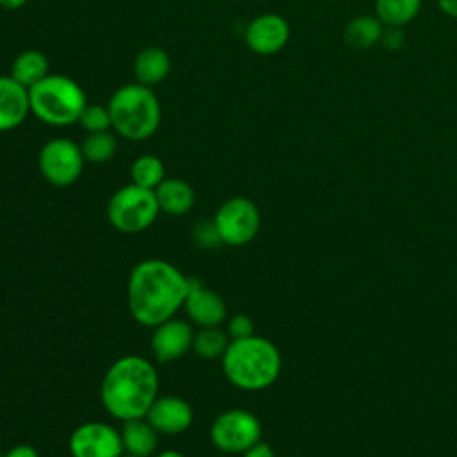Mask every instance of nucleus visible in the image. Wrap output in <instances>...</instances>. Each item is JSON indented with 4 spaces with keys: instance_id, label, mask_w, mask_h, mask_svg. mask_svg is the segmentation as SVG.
<instances>
[{
    "instance_id": "f257e3e1",
    "label": "nucleus",
    "mask_w": 457,
    "mask_h": 457,
    "mask_svg": "<svg viewBox=\"0 0 457 457\" xmlns=\"http://www.w3.org/2000/svg\"><path fill=\"white\" fill-rule=\"evenodd\" d=\"M187 287L189 277L175 264L164 259H145L132 268L127 280L129 311L139 325L154 328L175 318L184 305Z\"/></svg>"
},
{
    "instance_id": "f03ea898",
    "label": "nucleus",
    "mask_w": 457,
    "mask_h": 457,
    "mask_svg": "<svg viewBox=\"0 0 457 457\" xmlns=\"http://www.w3.org/2000/svg\"><path fill=\"white\" fill-rule=\"evenodd\" d=\"M159 396L155 366L141 355H123L105 371L100 384V402L114 420L145 418Z\"/></svg>"
},
{
    "instance_id": "7ed1b4c3",
    "label": "nucleus",
    "mask_w": 457,
    "mask_h": 457,
    "mask_svg": "<svg viewBox=\"0 0 457 457\" xmlns=\"http://www.w3.org/2000/svg\"><path fill=\"white\" fill-rule=\"evenodd\" d=\"M280 352L266 337L250 336L232 339L221 355V368L227 380L245 391L270 387L280 375Z\"/></svg>"
},
{
    "instance_id": "20e7f679",
    "label": "nucleus",
    "mask_w": 457,
    "mask_h": 457,
    "mask_svg": "<svg viewBox=\"0 0 457 457\" xmlns=\"http://www.w3.org/2000/svg\"><path fill=\"white\" fill-rule=\"evenodd\" d=\"M112 129L125 139L143 141L161 123V104L155 93L139 82L118 87L107 104Z\"/></svg>"
},
{
    "instance_id": "39448f33",
    "label": "nucleus",
    "mask_w": 457,
    "mask_h": 457,
    "mask_svg": "<svg viewBox=\"0 0 457 457\" xmlns=\"http://www.w3.org/2000/svg\"><path fill=\"white\" fill-rule=\"evenodd\" d=\"M30 112L46 125L64 127L79 123L87 105L86 93L79 82L66 75L50 73L36 86L29 87Z\"/></svg>"
},
{
    "instance_id": "423d86ee",
    "label": "nucleus",
    "mask_w": 457,
    "mask_h": 457,
    "mask_svg": "<svg viewBox=\"0 0 457 457\" xmlns=\"http://www.w3.org/2000/svg\"><path fill=\"white\" fill-rule=\"evenodd\" d=\"M159 212L161 209L155 191L132 182L116 189L107 204L109 223L123 234L146 230L155 221Z\"/></svg>"
},
{
    "instance_id": "0eeeda50",
    "label": "nucleus",
    "mask_w": 457,
    "mask_h": 457,
    "mask_svg": "<svg viewBox=\"0 0 457 457\" xmlns=\"http://www.w3.org/2000/svg\"><path fill=\"white\" fill-rule=\"evenodd\" d=\"M212 223L221 245L243 246L257 236L261 228V212L250 198L232 196L216 209Z\"/></svg>"
},
{
    "instance_id": "6e6552de",
    "label": "nucleus",
    "mask_w": 457,
    "mask_h": 457,
    "mask_svg": "<svg viewBox=\"0 0 457 457\" xmlns=\"http://www.w3.org/2000/svg\"><path fill=\"white\" fill-rule=\"evenodd\" d=\"M261 421L255 414L245 409H227L218 414L211 425L212 445L227 453H245L250 446L261 441Z\"/></svg>"
},
{
    "instance_id": "1a4fd4ad",
    "label": "nucleus",
    "mask_w": 457,
    "mask_h": 457,
    "mask_svg": "<svg viewBox=\"0 0 457 457\" xmlns=\"http://www.w3.org/2000/svg\"><path fill=\"white\" fill-rule=\"evenodd\" d=\"M80 145L68 137L48 139L37 155V166L43 179L55 187H68L79 180L84 170Z\"/></svg>"
},
{
    "instance_id": "9d476101",
    "label": "nucleus",
    "mask_w": 457,
    "mask_h": 457,
    "mask_svg": "<svg viewBox=\"0 0 457 457\" xmlns=\"http://www.w3.org/2000/svg\"><path fill=\"white\" fill-rule=\"evenodd\" d=\"M68 450L71 457H121V434L109 423L86 421L79 425L70 439Z\"/></svg>"
},
{
    "instance_id": "9b49d317",
    "label": "nucleus",
    "mask_w": 457,
    "mask_h": 457,
    "mask_svg": "<svg viewBox=\"0 0 457 457\" xmlns=\"http://www.w3.org/2000/svg\"><path fill=\"white\" fill-rule=\"evenodd\" d=\"M195 330L193 325L180 318H171L154 327L150 346L157 362L168 364L180 357H184L189 350H193Z\"/></svg>"
},
{
    "instance_id": "f8f14e48",
    "label": "nucleus",
    "mask_w": 457,
    "mask_h": 457,
    "mask_svg": "<svg viewBox=\"0 0 457 457\" xmlns=\"http://www.w3.org/2000/svg\"><path fill=\"white\" fill-rule=\"evenodd\" d=\"M291 36L289 23L277 12H262L255 16L245 30L246 46L259 55H273L280 52Z\"/></svg>"
},
{
    "instance_id": "ddd939ff",
    "label": "nucleus",
    "mask_w": 457,
    "mask_h": 457,
    "mask_svg": "<svg viewBox=\"0 0 457 457\" xmlns=\"http://www.w3.org/2000/svg\"><path fill=\"white\" fill-rule=\"evenodd\" d=\"M182 309L186 311L189 321L202 327H220L227 318V307L223 298L205 287L198 278H189L187 295Z\"/></svg>"
},
{
    "instance_id": "4468645a",
    "label": "nucleus",
    "mask_w": 457,
    "mask_h": 457,
    "mask_svg": "<svg viewBox=\"0 0 457 457\" xmlns=\"http://www.w3.org/2000/svg\"><path fill=\"white\" fill-rule=\"evenodd\" d=\"M145 418L159 434L177 436L193 425V407L179 396H157Z\"/></svg>"
},
{
    "instance_id": "2eb2a0df",
    "label": "nucleus",
    "mask_w": 457,
    "mask_h": 457,
    "mask_svg": "<svg viewBox=\"0 0 457 457\" xmlns=\"http://www.w3.org/2000/svg\"><path fill=\"white\" fill-rule=\"evenodd\" d=\"M30 112L29 89L11 75H0V132L20 127Z\"/></svg>"
},
{
    "instance_id": "dca6fc26",
    "label": "nucleus",
    "mask_w": 457,
    "mask_h": 457,
    "mask_svg": "<svg viewBox=\"0 0 457 457\" xmlns=\"http://www.w3.org/2000/svg\"><path fill=\"white\" fill-rule=\"evenodd\" d=\"M154 191L161 212L170 216H182L195 205V189L184 179L166 177Z\"/></svg>"
},
{
    "instance_id": "f3484780",
    "label": "nucleus",
    "mask_w": 457,
    "mask_h": 457,
    "mask_svg": "<svg viewBox=\"0 0 457 457\" xmlns=\"http://www.w3.org/2000/svg\"><path fill=\"white\" fill-rule=\"evenodd\" d=\"M171 71L170 54L161 46H146L134 59L136 82L143 86H155L162 82Z\"/></svg>"
},
{
    "instance_id": "a211bd4d",
    "label": "nucleus",
    "mask_w": 457,
    "mask_h": 457,
    "mask_svg": "<svg viewBox=\"0 0 457 457\" xmlns=\"http://www.w3.org/2000/svg\"><path fill=\"white\" fill-rule=\"evenodd\" d=\"M121 443L123 450L132 455L150 457L157 448L159 432L146 421V418H136L123 421L121 425Z\"/></svg>"
},
{
    "instance_id": "6ab92c4d",
    "label": "nucleus",
    "mask_w": 457,
    "mask_h": 457,
    "mask_svg": "<svg viewBox=\"0 0 457 457\" xmlns=\"http://www.w3.org/2000/svg\"><path fill=\"white\" fill-rule=\"evenodd\" d=\"M386 25L375 14H359L343 29V37L355 50H368L382 41Z\"/></svg>"
},
{
    "instance_id": "aec40b11",
    "label": "nucleus",
    "mask_w": 457,
    "mask_h": 457,
    "mask_svg": "<svg viewBox=\"0 0 457 457\" xmlns=\"http://www.w3.org/2000/svg\"><path fill=\"white\" fill-rule=\"evenodd\" d=\"M50 75V62L41 50L20 52L11 66V77L27 89Z\"/></svg>"
},
{
    "instance_id": "412c9836",
    "label": "nucleus",
    "mask_w": 457,
    "mask_h": 457,
    "mask_svg": "<svg viewBox=\"0 0 457 457\" xmlns=\"http://www.w3.org/2000/svg\"><path fill=\"white\" fill-rule=\"evenodd\" d=\"M423 0H375V16L386 27H398L411 23L421 11Z\"/></svg>"
},
{
    "instance_id": "4be33fe9",
    "label": "nucleus",
    "mask_w": 457,
    "mask_h": 457,
    "mask_svg": "<svg viewBox=\"0 0 457 457\" xmlns=\"http://www.w3.org/2000/svg\"><path fill=\"white\" fill-rule=\"evenodd\" d=\"M130 179L136 186L155 189L166 179L164 162L152 154L139 155L130 166Z\"/></svg>"
},
{
    "instance_id": "5701e85b",
    "label": "nucleus",
    "mask_w": 457,
    "mask_h": 457,
    "mask_svg": "<svg viewBox=\"0 0 457 457\" xmlns=\"http://www.w3.org/2000/svg\"><path fill=\"white\" fill-rule=\"evenodd\" d=\"M228 343V334L220 327H202L195 332L193 352L202 359H221Z\"/></svg>"
},
{
    "instance_id": "b1692460",
    "label": "nucleus",
    "mask_w": 457,
    "mask_h": 457,
    "mask_svg": "<svg viewBox=\"0 0 457 457\" xmlns=\"http://www.w3.org/2000/svg\"><path fill=\"white\" fill-rule=\"evenodd\" d=\"M80 150L86 161L95 164H104L114 157L118 150V141L109 130L93 132L86 136V139L80 145Z\"/></svg>"
},
{
    "instance_id": "393cba45",
    "label": "nucleus",
    "mask_w": 457,
    "mask_h": 457,
    "mask_svg": "<svg viewBox=\"0 0 457 457\" xmlns=\"http://www.w3.org/2000/svg\"><path fill=\"white\" fill-rule=\"evenodd\" d=\"M79 123L82 125V129L87 134L105 132V130L112 129L109 109H107V105H100V104H93V105L87 104L79 118Z\"/></svg>"
},
{
    "instance_id": "a878e982",
    "label": "nucleus",
    "mask_w": 457,
    "mask_h": 457,
    "mask_svg": "<svg viewBox=\"0 0 457 457\" xmlns=\"http://www.w3.org/2000/svg\"><path fill=\"white\" fill-rule=\"evenodd\" d=\"M193 237H195V241H196L202 248H214V246L221 245V239H220V236H218V230H216L212 220H211V221H202V223H198V225L195 227V230H193Z\"/></svg>"
},
{
    "instance_id": "bb28decb",
    "label": "nucleus",
    "mask_w": 457,
    "mask_h": 457,
    "mask_svg": "<svg viewBox=\"0 0 457 457\" xmlns=\"http://www.w3.org/2000/svg\"><path fill=\"white\" fill-rule=\"evenodd\" d=\"M227 334L232 339H245V337H250L253 336V321L250 316L246 314H236L228 320V325H227Z\"/></svg>"
},
{
    "instance_id": "cd10ccee",
    "label": "nucleus",
    "mask_w": 457,
    "mask_h": 457,
    "mask_svg": "<svg viewBox=\"0 0 457 457\" xmlns=\"http://www.w3.org/2000/svg\"><path fill=\"white\" fill-rule=\"evenodd\" d=\"M403 41H405V34H403L402 29H398V27H386L380 43L386 48H389V50H396V48H400L403 45Z\"/></svg>"
},
{
    "instance_id": "c85d7f7f",
    "label": "nucleus",
    "mask_w": 457,
    "mask_h": 457,
    "mask_svg": "<svg viewBox=\"0 0 457 457\" xmlns=\"http://www.w3.org/2000/svg\"><path fill=\"white\" fill-rule=\"evenodd\" d=\"M243 457H275V453H273V448L268 443L257 441L253 446H250L243 453Z\"/></svg>"
},
{
    "instance_id": "c756f323",
    "label": "nucleus",
    "mask_w": 457,
    "mask_h": 457,
    "mask_svg": "<svg viewBox=\"0 0 457 457\" xmlns=\"http://www.w3.org/2000/svg\"><path fill=\"white\" fill-rule=\"evenodd\" d=\"M4 457H39V453H37V450L32 445L21 443V445L12 446Z\"/></svg>"
},
{
    "instance_id": "7c9ffc66",
    "label": "nucleus",
    "mask_w": 457,
    "mask_h": 457,
    "mask_svg": "<svg viewBox=\"0 0 457 457\" xmlns=\"http://www.w3.org/2000/svg\"><path fill=\"white\" fill-rule=\"evenodd\" d=\"M437 7L441 9L443 14H446L448 18L457 20V0H436Z\"/></svg>"
},
{
    "instance_id": "2f4dec72",
    "label": "nucleus",
    "mask_w": 457,
    "mask_h": 457,
    "mask_svg": "<svg viewBox=\"0 0 457 457\" xmlns=\"http://www.w3.org/2000/svg\"><path fill=\"white\" fill-rule=\"evenodd\" d=\"M29 0H0V7H4V9H20Z\"/></svg>"
},
{
    "instance_id": "473e14b6",
    "label": "nucleus",
    "mask_w": 457,
    "mask_h": 457,
    "mask_svg": "<svg viewBox=\"0 0 457 457\" xmlns=\"http://www.w3.org/2000/svg\"><path fill=\"white\" fill-rule=\"evenodd\" d=\"M155 457H186L184 453L177 452V450H162L161 453H157Z\"/></svg>"
},
{
    "instance_id": "72a5a7b5",
    "label": "nucleus",
    "mask_w": 457,
    "mask_h": 457,
    "mask_svg": "<svg viewBox=\"0 0 457 457\" xmlns=\"http://www.w3.org/2000/svg\"><path fill=\"white\" fill-rule=\"evenodd\" d=\"M121 457H139V455H132V453H127V452H123V455Z\"/></svg>"
}]
</instances>
